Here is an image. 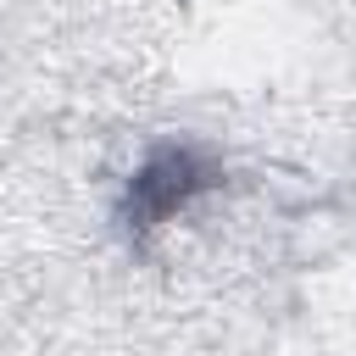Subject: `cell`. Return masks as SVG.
<instances>
[{
	"label": "cell",
	"mask_w": 356,
	"mask_h": 356,
	"mask_svg": "<svg viewBox=\"0 0 356 356\" xmlns=\"http://www.w3.org/2000/svg\"><path fill=\"white\" fill-rule=\"evenodd\" d=\"M222 178V167L200 150V145H161L145 156V167L128 178L122 195V217L134 234H150L156 222H167L172 211H184L200 189H211Z\"/></svg>",
	"instance_id": "6da1fadb"
}]
</instances>
